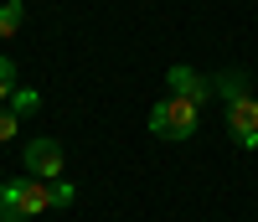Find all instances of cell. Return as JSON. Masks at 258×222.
Wrapping results in <instances>:
<instances>
[{
    "mask_svg": "<svg viewBox=\"0 0 258 222\" xmlns=\"http://www.w3.org/2000/svg\"><path fill=\"white\" fill-rule=\"evenodd\" d=\"M57 181H36V176H16V181L0 186V222H26V217H41L57 207L52 196Z\"/></svg>",
    "mask_w": 258,
    "mask_h": 222,
    "instance_id": "1",
    "label": "cell"
},
{
    "mask_svg": "<svg viewBox=\"0 0 258 222\" xmlns=\"http://www.w3.org/2000/svg\"><path fill=\"white\" fill-rule=\"evenodd\" d=\"M197 124H202V108L191 98L170 93V98H160L155 108H150V135H155V140H191Z\"/></svg>",
    "mask_w": 258,
    "mask_h": 222,
    "instance_id": "2",
    "label": "cell"
},
{
    "mask_svg": "<svg viewBox=\"0 0 258 222\" xmlns=\"http://www.w3.org/2000/svg\"><path fill=\"white\" fill-rule=\"evenodd\" d=\"M227 135L238 150H258V98L253 93L227 98Z\"/></svg>",
    "mask_w": 258,
    "mask_h": 222,
    "instance_id": "3",
    "label": "cell"
},
{
    "mask_svg": "<svg viewBox=\"0 0 258 222\" xmlns=\"http://www.w3.org/2000/svg\"><path fill=\"white\" fill-rule=\"evenodd\" d=\"M26 171L36 176V181H62V145L57 140H31L26 145Z\"/></svg>",
    "mask_w": 258,
    "mask_h": 222,
    "instance_id": "4",
    "label": "cell"
},
{
    "mask_svg": "<svg viewBox=\"0 0 258 222\" xmlns=\"http://www.w3.org/2000/svg\"><path fill=\"white\" fill-rule=\"evenodd\" d=\"M165 83H170V93H176V98H191L197 108H202L212 93H217V83L202 78V73H191V68H170V73H165Z\"/></svg>",
    "mask_w": 258,
    "mask_h": 222,
    "instance_id": "5",
    "label": "cell"
},
{
    "mask_svg": "<svg viewBox=\"0 0 258 222\" xmlns=\"http://www.w3.org/2000/svg\"><path fill=\"white\" fill-rule=\"evenodd\" d=\"M21 21H26V6H16V0H11V6H0V41L16 36V31H21Z\"/></svg>",
    "mask_w": 258,
    "mask_h": 222,
    "instance_id": "6",
    "label": "cell"
},
{
    "mask_svg": "<svg viewBox=\"0 0 258 222\" xmlns=\"http://www.w3.org/2000/svg\"><path fill=\"white\" fill-rule=\"evenodd\" d=\"M6 108H11L16 119H26V114H36V108H41V98L31 93V88H16V93H11V103H6Z\"/></svg>",
    "mask_w": 258,
    "mask_h": 222,
    "instance_id": "7",
    "label": "cell"
},
{
    "mask_svg": "<svg viewBox=\"0 0 258 222\" xmlns=\"http://www.w3.org/2000/svg\"><path fill=\"white\" fill-rule=\"evenodd\" d=\"M11 93H16V62H11V57H0V108L11 103Z\"/></svg>",
    "mask_w": 258,
    "mask_h": 222,
    "instance_id": "8",
    "label": "cell"
},
{
    "mask_svg": "<svg viewBox=\"0 0 258 222\" xmlns=\"http://www.w3.org/2000/svg\"><path fill=\"white\" fill-rule=\"evenodd\" d=\"M16 129H21V119L11 114V108H0V145H6V140L16 135Z\"/></svg>",
    "mask_w": 258,
    "mask_h": 222,
    "instance_id": "9",
    "label": "cell"
},
{
    "mask_svg": "<svg viewBox=\"0 0 258 222\" xmlns=\"http://www.w3.org/2000/svg\"><path fill=\"white\" fill-rule=\"evenodd\" d=\"M52 196H57V207H68V202H73V196H78V191H73L68 181H57V186H52Z\"/></svg>",
    "mask_w": 258,
    "mask_h": 222,
    "instance_id": "10",
    "label": "cell"
}]
</instances>
